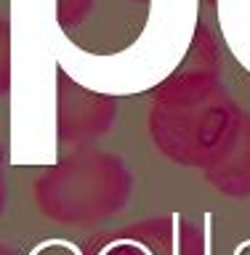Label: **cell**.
<instances>
[{"instance_id": "ba28073f", "label": "cell", "mask_w": 250, "mask_h": 255, "mask_svg": "<svg viewBox=\"0 0 250 255\" xmlns=\"http://www.w3.org/2000/svg\"><path fill=\"white\" fill-rule=\"evenodd\" d=\"M205 3H213V0H205Z\"/></svg>"}, {"instance_id": "5b68a950", "label": "cell", "mask_w": 250, "mask_h": 255, "mask_svg": "<svg viewBox=\"0 0 250 255\" xmlns=\"http://www.w3.org/2000/svg\"><path fill=\"white\" fill-rule=\"evenodd\" d=\"M8 69H11V32L5 16H0V91L8 83Z\"/></svg>"}, {"instance_id": "8992f818", "label": "cell", "mask_w": 250, "mask_h": 255, "mask_svg": "<svg viewBox=\"0 0 250 255\" xmlns=\"http://www.w3.org/2000/svg\"><path fill=\"white\" fill-rule=\"evenodd\" d=\"M0 255H21V253L13 250V247H8V245H0Z\"/></svg>"}, {"instance_id": "277c9868", "label": "cell", "mask_w": 250, "mask_h": 255, "mask_svg": "<svg viewBox=\"0 0 250 255\" xmlns=\"http://www.w3.org/2000/svg\"><path fill=\"white\" fill-rule=\"evenodd\" d=\"M96 5H99V0H56V21L64 32L72 35L91 21Z\"/></svg>"}, {"instance_id": "6da1fadb", "label": "cell", "mask_w": 250, "mask_h": 255, "mask_svg": "<svg viewBox=\"0 0 250 255\" xmlns=\"http://www.w3.org/2000/svg\"><path fill=\"white\" fill-rule=\"evenodd\" d=\"M157 112H165V117L155 115L160 146L187 162H200L203 157L216 159L237 128L229 101L208 72H189L165 83Z\"/></svg>"}, {"instance_id": "3957f363", "label": "cell", "mask_w": 250, "mask_h": 255, "mask_svg": "<svg viewBox=\"0 0 250 255\" xmlns=\"http://www.w3.org/2000/svg\"><path fill=\"white\" fill-rule=\"evenodd\" d=\"M88 255H171L168 231H155V223L117 231L115 237L99 242Z\"/></svg>"}, {"instance_id": "7a4b0ae2", "label": "cell", "mask_w": 250, "mask_h": 255, "mask_svg": "<svg viewBox=\"0 0 250 255\" xmlns=\"http://www.w3.org/2000/svg\"><path fill=\"white\" fill-rule=\"evenodd\" d=\"M131 175L109 154H77L37 181L35 197L45 215L67 223L115 215L128 202Z\"/></svg>"}, {"instance_id": "52a82bcc", "label": "cell", "mask_w": 250, "mask_h": 255, "mask_svg": "<svg viewBox=\"0 0 250 255\" xmlns=\"http://www.w3.org/2000/svg\"><path fill=\"white\" fill-rule=\"evenodd\" d=\"M0 205H3V173H0Z\"/></svg>"}]
</instances>
